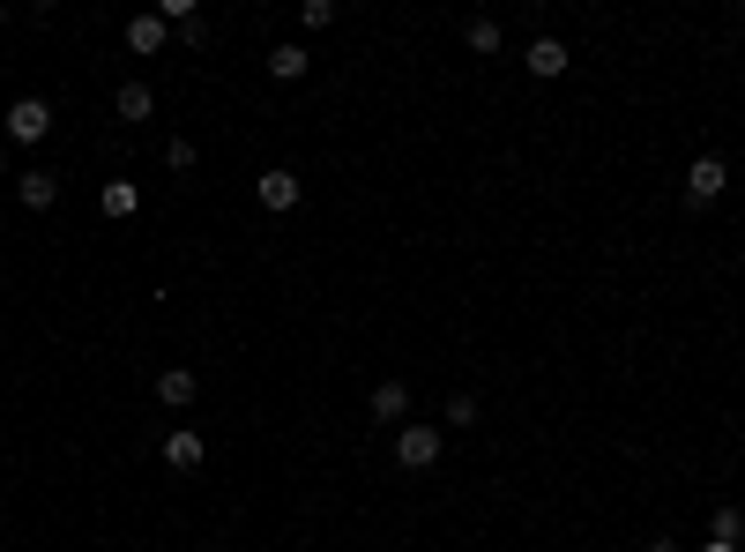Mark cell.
<instances>
[{"label":"cell","instance_id":"obj_1","mask_svg":"<svg viewBox=\"0 0 745 552\" xmlns=\"http://www.w3.org/2000/svg\"><path fill=\"white\" fill-rule=\"evenodd\" d=\"M440 448H448V425H433V419H411L403 433H395V463L403 470H433Z\"/></svg>","mask_w":745,"mask_h":552},{"label":"cell","instance_id":"obj_2","mask_svg":"<svg viewBox=\"0 0 745 552\" xmlns=\"http://www.w3.org/2000/svg\"><path fill=\"white\" fill-rule=\"evenodd\" d=\"M0 128H8V142H23V150H31V142H45V134H52V105H45V97H15Z\"/></svg>","mask_w":745,"mask_h":552},{"label":"cell","instance_id":"obj_3","mask_svg":"<svg viewBox=\"0 0 745 552\" xmlns=\"http://www.w3.org/2000/svg\"><path fill=\"white\" fill-rule=\"evenodd\" d=\"M723 187H731V165H723L716 150H701V157L686 165V202H694V210H708V202H716Z\"/></svg>","mask_w":745,"mask_h":552},{"label":"cell","instance_id":"obj_4","mask_svg":"<svg viewBox=\"0 0 745 552\" xmlns=\"http://www.w3.org/2000/svg\"><path fill=\"white\" fill-rule=\"evenodd\" d=\"M298 195H306V187H298V172H284V165L253 179V202H261V210H276V216H284V210H298Z\"/></svg>","mask_w":745,"mask_h":552},{"label":"cell","instance_id":"obj_5","mask_svg":"<svg viewBox=\"0 0 745 552\" xmlns=\"http://www.w3.org/2000/svg\"><path fill=\"white\" fill-rule=\"evenodd\" d=\"M15 195H23V210H52L60 202V172H45V165L15 172Z\"/></svg>","mask_w":745,"mask_h":552},{"label":"cell","instance_id":"obj_6","mask_svg":"<svg viewBox=\"0 0 745 552\" xmlns=\"http://www.w3.org/2000/svg\"><path fill=\"white\" fill-rule=\"evenodd\" d=\"M522 68H530L537 83H559V75H567V45H559V38H530Z\"/></svg>","mask_w":745,"mask_h":552},{"label":"cell","instance_id":"obj_7","mask_svg":"<svg viewBox=\"0 0 745 552\" xmlns=\"http://www.w3.org/2000/svg\"><path fill=\"white\" fill-rule=\"evenodd\" d=\"M172 23L165 15H127V52H165Z\"/></svg>","mask_w":745,"mask_h":552},{"label":"cell","instance_id":"obj_8","mask_svg":"<svg viewBox=\"0 0 745 552\" xmlns=\"http://www.w3.org/2000/svg\"><path fill=\"white\" fill-rule=\"evenodd\" d=\"M202 456H209V441L194 433V425H179V433L165 441V463L172 470H202Z\"/></svg>","mask_w":745,"mask_h":552},{"label":"cell","instance_id":"obj_9","mask_svg":"<svg viewBox=\"0 0 745 552\" xmlns=\"http://www.w3.org/2000/svg\"><path fill=\"white\" fill-rule=\"evenodd\" d=\"M157 403H165V411H187V403H194V366H165V374H157Z\"/></svg>","mask_w":745,"mask_h":552},{"label":"cell","instance_id":"obj_10","mask_svg":"<svg viewBox=\"0 0 745 552\" xmlns=\"http://www.w3.org/2000/svg\"><path fill=\"white\" fill-rule=\"evenodd\" d=\"M113 113H120V120H150V113H157V90L150 83H120L113 90Z\"/></svg>","mask_w":745,"mask_h":552},{"label":"cell","instance_id":"obj_11","mask_svg":"<svg viewBox=\"0 0 745 552\" xmlns=\"http://www.w3.org/2000/svg\"><path fill=\"white\" fill-rule=\"evenodd\" d=\"M306 68H314L306 45H276V52H269V75H276V83H306Z\"/></svg>","mask_w":745,"mask_h":552},{"label":"cell","instance_id":"obj_12","mask_svg":"<svg viewBox=\"0 0 745 552\" xmlns=\"http://www.w3.org/2000/svg\"><path fill=\"white\" fill-rule=\"evenodd\" d=\"M372 419H380V425L411 419V388H403V381H380V388H372Z\"/></svg>","mask_w":745,"mask_h":552},{"label":"cell","instance_id":"obj_13","mask_svg":"<svg viewBox=\"0 0 745 552\" xmlns=\"http://www.w3.org/2000/svg\"><path fill=\"white\" fill-rule=\"evenodd\" d=\"M97 210H105V216H134V210H142V187H134V179H105Z\"/></svg>","mask_w":745,"mask_h":552},{"label":"cell","instance_id":"obj_14","mask_svg":"<svg viewBox=\"0 0 745 552\" xmlns=\"http://www.w3.org/2000/svg\"><path fill=\"white\" fill-rule=\"evenodd\" d=\"M738 538H745V515L738 508H716V515H708V545H738Z\"/></svg>","mask_w":745,"mask_h":552},{"label":"cell","instance_id":"obj_15","mask_svg":"<svg viewBox=\"0 0 745 552\" xmlns=\"http://www.w3.org/2000/svg\"><path fill=\"white\" fill-rule=\"evenodd\" d=\"M462 38H470V52H499V23H493V15H470Z\"/></svg>","mask_w":745,"mask_h":552},{"label":"cell","instance_id":"obj_16","mask_svg":"<svg viewBox=\"0 0 745 552\" xmlns=\"http://www.w3.org/2000/svg\"><path fill=\"white\" fill-rule=\"evenodd\" d=\"M440 419H448V433H470V425H477V396H448Z\"/></svg>","mask_w":745,"mask_h":552},{"label":"cell","instance_id":"obj_17","mask_svg":"<svg viewBox=\"0 0 745 552\" xmlns=\"http://www.w3.org/2000/svg\"><path fill=\"white\" fill-rule=\"evenodd\" d=\"M335 23V0H298V31H329Z\"/></svg>","mask_w":745,"mask_h":552},{"label":"cell","instance_id":"obj_18","mask_svg":"<svg viewBox=\"0 0 745 552\" xmlns=\"http://www.w3.org/2000/svg\"><path fill=\"white\" fill-rule=\"evenodd\" d=\"M165 165L172 172H194V142H187V134H172V142H165Z\"/></svg>","mask_w":745,"mask_h":552},{"label":"cell","instance_id":"obj_19","mask_svg":"<svg viewBox=\"0 0 745 552\" xmlns=\"http://www.w3.org/2000/svg\"><path fill=\"white\" fill-rule=\"evenodd\" d=\"M649 552H686V545H671V538H657V545H649Z\"/></svg>","mask_w":745,"mask_h":552},{"label":"cell","instance_id":"obj_20","mask_svg":"<svg viewBox=\"0 0 745 552\" xmlns=\"http://www.w3.org/2000/svg\"><path fill=\"white\" fill-rule=\"evenodd\" d=\"M701 552H745V545H701Z\"/></svg>","mask_w":745,"mask_h":552},{"label":"cell","instance_id":"obj_21","mask_svg":"<svg viewBox=\"0 0 745 552\" xmlns=\"http://www.w3.org/2000/svg\"><path fill=\"white\" fill-rule=\"evenodd\" d=\"M0 172H8V142H0Z\"/></svg>","mask_w":745,"mask_h":552},{"label":"cell","instance_id":"obj_22","mask_svg":"<svg viewBox=\"0 0 745 552\" xmlns=\"http://www.w3.org/2000/svg\"><path fill=\"white\" fill-rule=\"evenodd\" d=\"M0 23H8V0H0Z\"/></svg>","mask_w":745,"mask_h":552}]
</instances>
